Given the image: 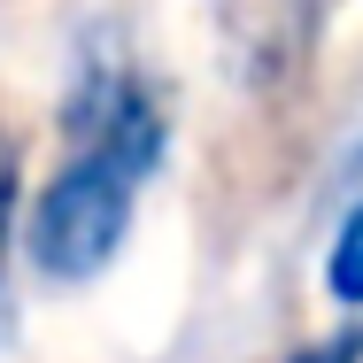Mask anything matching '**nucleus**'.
Masks as SVG:
<instances>
[{
  "mask_svg": "<svg viewBox=\"0 0 363 363\" xmlns=\"http://www.w3.org/2000/svg\"><path fill=\"white\" fill-rule=\"evenodd\" d=\"M62 170L39 186L31 217H23V255L39 279L55 286H85L101 279L124 240H132V217H140V194L147 178L162 170L170 155V108H162V85L132 62V77L101 101L62 124Z\"/></svg>",
  "mask_w": 363,
  "mask_h": 363,
  "instance_id": "obj_1",
  "label": "nucleus"
},
{
  "mask_svg": "<svg viewBox=\"0 0 363 363\" xmlns=\"http://www.w3.org/2000/svg\"><path fill=\"white\" fill-rule=\"evenodd\" d=\"M317 279H325V301H340V309H356V317H363V201L340 209L333 240H325Z\"/></svg>",
  "mask_w": 363,
  "mask_h": 363,
  "instance_id": "obj_2",
  "label": "nucleus"
},
{
  "mask_svg": "<svg viewBox=\"0 0 363 363\" xmlns=\"http://www.w3.org/2000/svg\"><path fill=\"white\" fill-rule=\"evenodd\" d=\"M16 224H23V147L0 124V294H8V263H16Z\"/></svg>",
  "mask_w": 363,
  "mask_h": 363,
  "instance_id": "obj_3",
  "label": "nucleus"
},
{
  "mask_svg": "<svg viewBox=\"0 0 363 363\" xmlns=\"http://www.w3.org/2000/svg\"><path fill=\"white\" fill-rule=\"evenodd\" d=\"M279 363H363V317L356 325H340V333H317V340H301L294 356Z\"/></svg>",
  "mask_w": 363,
  "mask_h": 363,
  "instance_id": "obj_4",
  "label": "nucleus"
}]
</instances>
